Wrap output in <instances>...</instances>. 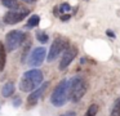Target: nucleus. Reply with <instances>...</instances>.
<instances>
[{
    "label": "nucleus",
    "instance_id": "nucleus-1",
    "mask_svg": "<svg viewBox=\"0 0 120 116\" xmlns=\"http://www.w3.org/2000/svg\"><path fill=\"white\" fill-rule=\"evenodd\" d=\"M44 80V75L40 70L32 68L26 71L21 77L19 81V90L23 93H31L32 90H35L36 88H39L43 84Z\"/></svg>",
    "mask_w": 120,
    "mask_h": 116
},
{
    "label": "nucleus",
    "instance_id": "nucleus-2",
    "mask_svg": "<svg viewBox=\"0 0 120 116\" xmlns=\"http://www.w3.org/2000/svg\"><path fill=\"white\" fill-rule=\"evenodd\" d=\"M70 99V80L63 79L57 84L50 94V103L54 107H62Z\"/></svg>",
    "mask_w": 120,
    "mask_h": 116
},
{
    "label": "nucleus",
    "instance_id": "nucleus-3",
    "mask_svg": "<svg viewBox=\"0 0 120 116\" xmlns=\"http://www.w3.org/2000/svg\"><path fill=\"white\" fill-rule=\"evenodd\" d=\"M86 93V81L81 76H74L70 80V99L74 103L79 102Z\"/></svg>",
    "mask_w": 120,
    "mask_h": 116
},
{
    "label": "nucleus",
    "instance_id": "nucleus-4",
    "mask_svg": "<svg viewBox=\"0 0 120 116\" xmlns=\"http://www.w3.org/2000/svg\"><path fill=\"white\" fill-rule=\"evenodd\" d=\"M26 35L21 30H12L5 35V48L8 52L17 50L26 40Z\"/></svg>",
    "mask_w": 120,
    "mask_h": 116
},
{
    "label": "nucleus",
    "instance_id": "nucleus-5",
    "mask_svg": "<svg viewBox=\"0 0 120 116\" xmlns=\"http://www.w3.org/2000/svg\"><path fill=\"white\" fill-rule=\"evenodd\" d=\"M68 46H70L68 39H66V37L54 39V41L52 43V45H50V48H49V52H48L47 61L48 62H53L56 58H58V56H60L62 52H65Z\"/></svg>",
    "mask_w": 120,
    "mask_h": 116
},
{
    "label": "nucleus",
    "instance_id": "nucleus-6",
    "mask_svg": "<svg viewBox=\"0 0 120 116\" xmlns=\"http://www.w3.org/2000/svg\"><path fill=\"white\" fill-rule=\"evenodd\" d=\"M30 14V10L27 8H18V9H9L8 13H5L3 17L4 23L7 25H17L21 21H23Z\"/></svg>",
    "mask_w": 120,
    "mask_h": 116
},
{
    "label": "nucleus",
    "instance_id": "nucleus-7",
    "mask_svg": "<svg viewBox=\"0 0 120 116\" xmlns=\"http://www.w3.org/2000/svg\"><path fill=\"white\" fill-rule=\"evenodd\" d=\"M78 52H79L78 50V46H76V45H71V44H70V46L63 52V56H62V59H61V62H60L58 70H60V71H63V70L67 68V67L71 64V62L76 58Z\"/></svg>",
    "mask_w": 120,
    "mask_h": 116
},
{
    "label": "nucleus",
    "instance_id": "nucleus-8",
    "mask_svg": "<svg viewBox=\"0 0 120 116\" xmlns=\"http://www.w3.org/2000/svg\"><path fill=\"white\" fill-rule=\"evenodd\" d=\"M45 56H47L45 48H43V46H38V48L32 49L31 54H30V57H29L27 63H29L31 67H39L40 64L44 62Z\"/></svg>",
    "mask_w": 120,
    "mask_h": 116
},
{
    "label": "nucleus",
    "instance_id": "nucleus-9",
    "mask_svg": "<svg viewBox=\"0 0 120 116\" xmlns=\"http://www.w3.org/2000/svg\"><path fill=\"white\" fill-rule=\"evenodd\" d=\"M48 86H49V81H45V82H43L39 88L32 90V92L30 93V95L27 97V106H29V107H32V106L36 105V103L39 102L40 97L43 95V93L48 89Z\"/></svg>",
    "mask_w": 120,
    "mask_h": 116
},
{
    "label": "nucleus",
    "instance_id": "nucleus-10",
    "mask_svg": "<svg viewBox=\"0 0 120 116\" xmlns=\"http://www.w3.org/2000/svg\"><path fill=\"white\" fill-rule=\"evenodd\" d=\"M7 48L4 46V44L0 41V72L4 71L7 63Z\"/></svg>",
    "mask_w": 120,
    "mask_h": 116
},
{
    "label": "nucleus",
    "instance_id": "nucleus-11",
    "mask_svg": "<svg viewBox=\"0 0 120 116\" xmlns=\"http://www.w3.org/2000/svg\"><path fill=\"white\" fill-rule=\"evenodd\" d=\"M13 93H14V84L12 81L5 82L3 89H1V95H3L4 98H8V97H11V95H13Z\"/></svg>",
    "mask_w": 120,
    "mask_h": 116
},
{
    "label": "nucleus",
    "instance_id": "nucleus-12",
    "mask_svg": "<svg viewBox=\"0 0 120 116\" xmlns=\"http://www.w3.org/2000/svg\"><path fill=\"white\" fill-rule=\"evenodd\" d=\"M40 23V15L38 14H32L31 17L27 19V23L25 25V28H35L38 27Z\"/></svg>",
    "mask_w": 120,
    "mask_h": 116
},
{
    "label": "nucleus",
    "instance_id": "nucleus-13",
    "mask_svg": "<svg viewBox=\"0 0 120 116\" xmlns=\"http://www.w3.org/2000/svg\"><path fill=\"white\" fill-rule=\"evenodd\" d=\"M1 3L8 9H18V8H21V5L17 0H1Z\"/></svg>",
    "mask_w": 120,
    "mask_h": 116
},
{
    "label": "nucleus",
    "instance_id": "nucleus-14",
    "mask_svg": "<svg viewBox=\"0 0 120 116\" xmlns=\"http://www.w3.org/2000/svg\"><path fill=\"white\" fill-rule=\"evenodd\" d=\"M110 116H120V97L115 99L111 108V112H110Z\"/></svg>",
    "mask_w": 120,
    "mask_h": 116
},
{
    "label": "nucleus",
    "instance_id": "nucleus-15",
    "mask_svg": "<svg viewBox=\"0 0 120 116\" xmlns=\"http://www.w3.org/2000/svg\"><path fill=\"white\" fill-rule=\"evenodd\" d=\"M36 39L41 44H47L48 40H49V36H48V34H45V31H38L36 32Z\"/></svg>",
    "mask_w": 120,
    "mask_h": 116
},
{
    "label": "nucleus",
    "instance_id": "nucleus-16",
    "mask_svg": "<svg viewBox=\"0 0 120 116\" xmlns=\"http://www.w3.org/2000/svg\"><path fill=\"white\" fill-rule=\"evenodd\" d=\"M97 112H98V106L93 103V105H90L88 107V110H86V112L84 116H96Z\"/></svg>",
    "mask_w": 120,
    "mask_h": 116
},
{
    "label": "nucleus",
    "instance_id": "nucleus-17",
    "mask_svg": "<svg viewBox=\"0 0 120 116\" xmlns=\"http://www.w3.org/2000/svg\"><path fill=\"white\" fill-rule=\"evenodd\" d=\"M71 9H72V7H71L68 3H62V4L60 5V12L62 13V14H65V13H68Z\"/></svg>",
    "mask_w": 120,
    "mask_h": 116
},
{
    "label": "nucleus",
    "instance_id": "nucleus-18",
    "mask_svg": "<svg viewBox=\"0 0 120 116\" xmlns=\"http://www.w3.org/2000/svg\"><path fill=\"white\" fill-rule=\"evenodd\" d=\"M21 103H22V99L19 97H14L13 98V106H14V107H19Z\"/></svg>",
    "mask_w": 120,
    "mask_h": 116
},
{
    "label": "nucleus",
    "instance_id": "nucleus-19",
    "mask_svg": "<svg viewBox=\"0 0 120 116\" xmlns=\"http://www.w3.org/2000/svg\"><path fill=\"white\" fill-rule=\"evenodd\" d=\"M70 18H71V14H68V13H67V14H62V15H61V21H62V22H67Z\"/></svg>",
    "mask_w": 120,
    "mask_h": 116
},
{
    "label": "nucleus",
    "instance_id": "nucleus-20",
    "mask_svg": "<svg viewBox=\"0 0 120 116\" xmlns=\"http://www.w3.org/2000/svg\"><path fill=\"white\" fill-rule=\"evenodd\" d=\"M60 116H76V113L74 112V111H67V112L62 113V115H60Z\"/></svg>",
    "mask_w": 120,
    "mask_h": 116
},
{
    "label": "nucleus",
    "instance_id": "nucleus-21",
    "mask_svg": "<svg viewBox=\"0 0 120 116\" xmlns=\"http://www.w3.org/2000/svg\"><path fill=\"white\" fill-rule=\"evenodd\" d=\"M106 35H107V36H110L111 39H115V34L112 32L111 30H107V31H106Z\"/></svg>",
    "mask_w": 120,
    "mask_h": 116
},
{
    "label": "nucleus",
    "instance_id": "nucleus-22",
    "mask_svg": "<svg viewBox=\"0 0 120 116\" xmlns=\"http://www.w3.org/2000/svg\"><path fill=\"white\" fill-rule=\"evenodd\" d=\"M25 3H30V4H31V3H35L36 1V0H23Z\"/></svg>",
    "mask_w": 120,
    "mask_h": 116
},
{
    "label": "nucleus",
    "instance_id": "nucleus-23",
    "mask_svg": "<svg viewBox=\"0 0 120 116\" xmlns=\"http://www.w3.org/2000/svg\"><path fill=\"white\" fill-rule=\"evenodd\" d=\"M85 1H86V0H85Z\"/></svg>",
    "mask_w": 120,
    "mask_h": 116
}]
</instances>
